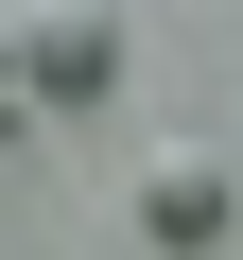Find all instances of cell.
Returning a JSON list of instances; mask_svg holds the SVG:
<instances>
[{"label": "cell", "mask_w": 243, "mask_h": 260, "mask_svg": "<svg viewBox=\"0 0 243 260\" xmlns=\"http://www.w3.org/2000/svg\"><path fill=\"white\" fill-rule=\"evenodd\" d=\"M0 18H18V0H0Z\"/></svg>", "instance_id": "3"}, {"label": "cell", "mask_w": 243, "mask_h": 260, "mask_svg": "<svg viewBox=\"0 0 243 260\" xmlns=\"http://www.w3.org/2000/svg\"><path fill=\"white\" fill-rule=\"evenodd\" d=\"M226 208H243L226 156H139V225H157V243H226Z\"/></svg>", "instance_id": "2"}, {"label": "cell", "mask_w": 243, "mask_h": 260, "mask_svg": "<svg viewBox=\"0 0 243 260\" xmlns=\"http://www.w3.org/2000/svg\"><path fill=\"white\" fill-rule=\"evenodd\" d=\"M35 104H122V0H18Z\"/></svg>", "instance_id": "1"}]
</instances>
